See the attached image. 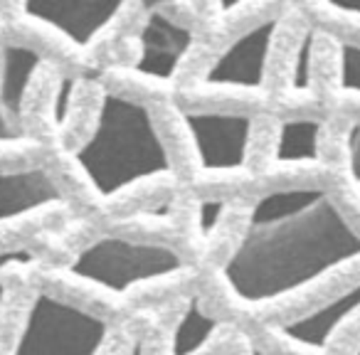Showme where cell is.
<instances>
[{
    "label": "cell",
    "instance_id": "cell-4",
    "mask_svg": "<svg viewBox=\"0 0 360 355\" xmlns=\"http://www.w3.org/2000/svg\"><path fill=\"white\" fill-rule=\"evenodd\" d=\"M111 338L106 318L37 289L20 321L11 355H101Z\"/></svg>",
    "mask_w": 360,
    "mask_h": 355
},
{
    "label": "cell",
    "instance_id": "cell-22",
    "mask_svg": "<svg viewBox=\"0 0 360 355\" xmlns=\"http://www.w3.org/2000/svg\"><path fill=\"white\" fill-rule=\"evenodd\" d=\"M126 355H146V343L143 338H134L129 345V350H126Z\"/></svg>",
    "mask_w": 360,
    "mask_h": 355
},
{
    "label": "cell",
    "instance_id": "cell-7",
    "mask_svg": "<svg viewBox=\"0 0 360 355\" xmlns=\"http://www.w3.org/2000/svg\"><path fill=\"white\" fill-rule=\"evenodd\" d=\"M195 42V32L175 20L160 3L146 6L143 22L136 35V55L131 62L134 77L153 84H170L180 75Z\"/></svg>",
    "mask_w": 360,
    "mask_h": 355
},
{
    "label": "cell",
    "instance_id": "cell-14",
    "mask_svg": "<svg viewBox=\"0 0 360 355\" xmlns=\"http://www.w3.org/2000/svg\"><path fill=\"white\" fill-rule=\"evenodd\" d=\"M319 30L306 25L291 52L289 72H286V96L289 99H306L314 94L316 84V47H319Z\"/></svg>",
    "mask_w": 360,
    "mask_h": 355
},
{
    "label": "cell",
    "instance_id": "cell-3",
    "mask_svg": "<svg viewBox=\"0 0 360 355\" xmlns=\"http://www.w3.org/2000/svg\"><path fill=\"white\" fill-rule=\"evenodd\" d=\"M186 271L188 264L175 247L111 232L79 247L60 274L84 289L121 299L136 289L183 276Z\"/></svg>",
    "mask_w": 360,
    "mask_h": 355
},
{
    "label": "cell",
    "instance_id": "cell-9",
    "mask_svg": "<svg viewBox=\"0 0 360 355\" xmlns=\"http://www.w3.org/2000/svg\"><path fill=\"white\" fill-rule=\"evenodd\" d=\"M360 316V279L355 284L345 286L335 296L326 299L323 304L314 309L296 314L291 318L276 321L269 325L274 335H279L291 348L304 350V353L323 355L333 345L338 333L348 328Z\"/></svg>",
    "mask_w": 360,
    "mask_h": 355
},
{
    "label": "cell",
    "instance_id": "cell-20",
    "mask_svg": "<svg viewBox=\"0 0 360 355\" xmlns=\"http://www.w3.org/2000/svg\"><path fill=\"white\" fill-rule=\"evenodd\" d=\"M328 11L345 15L350 20H360V0H338V3H328Z\"/></svg>",
    "mask_w": 360,
    "mask_h": 355
},
{
    "label": "cell",
    "instance_id": "cell-10",
    "mask_svg": "<svg viewBox=\"0 0 360 355\" xmlns=\"http://www.w3.org/2000/svg\"><path fill=\"white\" fill-rule=\"evenodd\" d=\"M45 57L22 42H0V146L25 138V106Z\"/></svg>",
    "mask_w": 360,
    "mask_h": 355
},
{
    "label": "cell",
    "instance_id": "cell-13",
    "mask_svg": "<svg viewBox=\"0 0 360 355\" xmlns=\"http://www.w3.org/2000/svg\"><path fill=\"white\" fill-rule=\"evenodd\" d=\"M222 328L225 323L207 314L200 294H191L170 330L168 355H202Z\"/></svg>",
    "mask_w": 360,
    "mask_h": 355
},
{
    "label": "cell",
    "instance_id": "cell-8",
    "mask_svg": "<svg viewBox=\"0 0 360 355\" xmlns=\"http://www.w3.org/2000/svg\"><path fill=\"white\" fill-rule=\"evenodd\" d=\"M18 11L27 22L45 27L77 50L94 47L124 15L121 3L89 0H27Z\"/></svg>",
    "mask_w": 360,
    "mask_h": 355
},
{
    "label": "cell",
    "instance_id": "cell-11",
    "mask_svg": "<svg viewBox=\"0 0 360 355\" xmlns=\"http://www.w3.org/2000/svg\"><path fill=\"white\" fill-rule=\"evenodd\" d=\"M65 202V191L45 165L0 168V227L30 220Z\"/></svg>",
    "mask_w": 360,
    "mask_h": 355
},
{
    "label": "cell",
    "instance_id": "cell-6",
    "mask_svg": "<svg viewBox=\"0 0 360 355\" xmlns=\"http://www.w3.org/2000/svg\"><path fill=\"white\" fill-rule=\"evenodd\" d=\"M281 32V15H271L250 25L225 45L210 62L200 84L212 91L257 94L266 86L271 55Z\"/></svg>",
    "mask_w": 360,
    "mask_h": 355
},
{
    "label": "cell",
    "instance_id": "cell-1",
    "mask_svg": "<svg viewBox=\"0 0 360 355\" xmlns=\"http://www.w3.org/2000/svg\"><path fill=\"white\" fill-rule=\"evenodd\" d=\"M360 262V232L323 186L257 195L220 276L242 309H269Z\"/></svg>",
    "mask_w": 360,
    "mask_h": 355
},
{
    "label": "cell",
    "instance_id": "cell-5",
    "mask_svg": "<svg viewBox=\"0 0 360 355\" xmlns=\"http://www.w3.org/2000/svg\"><path fill=\"white\" fill-rule=\"evenodd\" d=\"M175 114L191 141L202 175L225 178L250 168L255 141L252 114L230 109H178Z\"/></svg>",
    "mask_w": 360,
    "mask_h": 355
},
{
    "label": "cell",
    "instance_id": "cell-12",
    "mask_svg": "<svg viewBox=\"0 0 360 355\" xmlns=\"http://www.w3.org/2000/svg\"><path fill=\"white\" fill-rule=\"evenodd\" d=\"M326 121L321 116H289L276 126L271 163L279 168L323 163Z\"/></svg>",
    "mask_w": 360,
    "mask_h": 355
},
{
    "label": "cell",
    "instance_id": "cell-2",
    "mask_svg": "<svg viewBox=\"0 0 360 355\" xmlns=\"http://www.w3.org/2000/svg\"><path fill=\"white\" fill-rule=\"evenodd\" d=\"M70 160L101 202L175 175L173 155L141 99L106 89L91 129L70 148Z\"/></svg>",
    "mask_w": 360,
    "mask_h": 355
},
{
    "label": "cell",
    "instance_id": "cell-17",
    "mask_svg": "<svg viewBox=\"0 0 360 355\" xmlns=\"http://www.w3.org/2000/svg\"><path fill=\"white\" fill-rule=\"evenodd\" d=\"M230 212V200L227 198H207L198 205V235L202 242H210L217 235V230L225 222Z\"/></svg>",
    "mask_w": 360,
    "mask_h": 355
},
{
    "label": "cell",
    "instance_id": "cell-21",
    "mask_svg": "<svg viewBox=\"0 0 360 355\" xmlns=\"http://www.w3.org/2000/svg\"><path fill=\"white\" fill-rule=\"evenodd\" d=\"M245 355H271V353H266V350L262 348L259 343H255L252 338H245Z\"/></svg>",
    "mask_w": 360,
    "mask_h": 355
},
{
    "label": "cell",
    "instance_id": "cell-19",
    "mask_svg": "<svg viewBox=\"0 0 360 355\" xmlns=\"http://www.w3.org/2000/svg\"><path fill=\"white\" fill-rule=\"evenodd\" d=\"M343 153H345V168H348L350 183L355 188H360V121H353L345 129Z\"/></svg>",
    "mask_w": 360,
    "mask_h": 355
},
{
    "label": "cell",
    "instance_id": "cell-16",
    "mask_svg": "<svg viewBox=\"0 0 360 355\" xmlns=\"http://www.w3.org/2000/svg\"><path fill=\"white\" fill-rule=\"evenodd\" d=\"M77 89H79V82H77L75 75H62L60 82H57L55 91H52L50 99V124L55 126L57 131H62L67 126L72 116V109H75V96Z\"/></svg>",
    "mask_w": 360,
    "mask_h": 355
},
{
    "label": "cell",
    "instance_id": "cell-23",
    "mask_svg": "<svg viewBox=\"0 0 360 355\" xmlns=\"http://www.w3.org/2000/svg\"><path fill=\"white\" fill-rule=\"evenodd\" d=\"M350 355H360V343L355 345V348H353V353H350Z\"/></svg>",
    "mask_w": 360,
    "mask_h": 355
},
{
    "label": "cell",
    "instance_id": "cell-18",
    "mask_svg": "<svg viewBox=\"0 0 360 355\" xmlns=\"http://www.w3.org/2000/svg\"><path fill=\"white\" fill-rule=\"evenodd\" d=\"M35 259L30 250L25 247H11V250L0 252V316H3V309H6L8 301V271L13 266H25Z\"/></svg>",
    "mask_w": 360,
    "mask_h": 355
},
{
    "label": "cell",
    "instance_id": "cell-15",
    "mask_svg": "<svg viewBox=\"0 0 360 355\" xmlns=\"http://www.w3.org/2000/svg\"><path fill=\"white\" fill-rule=\"evenodd\" d=\"M335 84L340 94L360 99V42L335 40Z\"/></svg>",
    "mask_w": 360,
    "mask_h": 355
}]
</instances>
